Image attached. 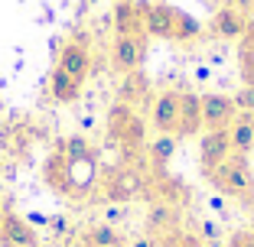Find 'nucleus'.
Returning <instances> with one entry per match:
<instances>
[{"instance_id":"obj_3","label":"nucleus","mask_w":254,"mask_h":247,"mask_svg":"<svg viewBox=\"0 0 254 247\" xmlns=\"http://www.w3.org/2000/svg\"><path fill=\"white\" fill-rule=\"evenodd\" d=\"M212 186L218 189L222 195L228 198H245V195H254V176L248 169V159L241 153H232V156L225 159L218 169L209 172Z\"/></svg>"},{"instance_id":"obj_20","label":"nucleus","mask_w":254,"mask_h":247,"mask_svg":"<svg viewBox=\"0 0 254 247\" xmlns=\"http://www.w3.org/2000/svg\"><path fill=\"white\" fill-rule=\"evenodd\" d=\"M235 107L245 114H254V85H245V88L235 95Z\"/></svg>"},{"instance_id":"obj_23","label":"nucleus","mask_w":254,"mask_h":247,"mask_svg":"<svg viewBox=\"0 0 254 247\" xmlns=\"http://www.w3.org/2000/svg\"><path fill=\"white\" fill-rule=\"evenodd\" d=\"M130 247H157V238H150V234H147V238H137Z\"/></svg>"},{"instance_id":"obj_22","label":"nucleus","mask_w":254,"mask_h":247,"mask_svg":"<svg viewBox=\"0 0 254 247\" xmlns=\"http://www.w3.org/2000/svg\"><path fill=\"white\" fill-rule=\"evenodd\" d=\"M218 234L222 231H218V225H212V221H202L199 225V238L202 241H218Z\"/></svg>"},{"instance_id":"obj_9","label":"nucleus","mask_w":254,"mask_h":247,"mask_svg":"<svg viewBox=\"0 0 254 247\" xmlns=\"http://www.w3.org/2000/svg\"><path fill=\"white\" fill-rule=\"evenodd\" d=\"M56 68H62L65 75H72V78H78V82H85V78H88V68H91L88 43H85V39H68L65 49L59 52V62H56Z\"/></svg>"},{"instance_id":"obj_25","label":"nucleus","mask_w":254,"mask_h":247,"mask_svg":"<svg viewBox=\"0 0 254 247\" xmlns=\"http://www.w3.org/2000/svg\"><path fill=\"white\" fill-rule=\"evenodd\" d=\"M251 202H254V195H251Z\"/></svg>"},{"instance_id":"obj_8","label":"nucleus","mask_w":254,"mask_h":247,"mask_svg":"<svg viewBox=\"0 0 254 247\" xmlns=\"http://www.w3.org/2000/svg\"><path fill=\"white\" fill-rule=\"evenodd\" d=\"M0 244L3 247H39V234L30 221H23L13 211L0 215Z\"/></svg>"},{"instance_id":"obj_4","label":"nucleus","mask_w":254,"mask_h":247,"mask_svg":"<svg viewBox=\"0 0 254 247\" xmlns=\"http://www.w3.org/2000/svg\"><path fill=\"white\" fill-rule=\"evenodd\" d=\"M147 52V33H118L111 43V62L121 75H134Z\"/></svg>"},{"instance_id":"obj_11","label":"nucleus","mask_w":254,"mask_h":247,"mask_svg":"<svg viewBox=\"0 0 254 247\" xmlns=\"http://www.w3.org/2000/svg\"><path fill=\"white\" fill-rule=\"evenodd\" d=\"M248 23L251 20H248L238 7H222L215 16H212V33L222 36V39H245Z\"/></svg>"},{"instance_id":"obj_15","label":"nucleus","mask_w":254,"mask_h":247,"mask_svg":"<svg viewBox=\"0 0 254 247\" xmlns=\"http://www.w3.org/2000/svg\"><path fill=\"white\" fill-rule=\"evenodd\" d=\"M82 244L85 247H124V238L111 225H91V228H85Z\"/></svg>"},{"instance_id":"obj_18","label":"nucleus","mask_w":254,"mask_h":247,"mask_svg":"<svg viewBox=\"0 0 254 247\" xmlns=\"http://www.w3.org/2000/svg\"><path fill=\"white\" fill-rule=\"evenodd\" d=\"M176 140H180L176 134H157V140H153V147H150V166H153V169H163V166L173 159Z\"/></svg>"},{"instance_id":"obj_21","label":"nucleus","mask_w":254,"mask_h":247,"mask_svg":"<svg viewBox=\"0 0 254 247\" xmlns=\"http://www.w3.org/2000/svg\"><path fill=\"white\" fill-rule=\"evenodd\" d=\"M225 247H254V231H238V234H232V241Z\"/></svg>"},{"instance_id":"obj_2","label":"nucleus","mask_w":254,"mask_h":247,"mask_svg":"<svg viewBox=\"0 0 254 247\" xmlns=\"http://www.w3.org/2000/svg\"><path fill=\"white\" fill-rule=\"evenodd\" d=\"M108 140L118 143L124 153L130 150H140L143 140H147V124L143 117L134 111V104H114L108 111Z\"/></svg>"},{"instance_id":"obj_7","label":"nucleus","mask_w":254,"mask_h":247,"mask_svg":"<svg viewBox=\"0 0 254 247\" xmlns=\"http://www.w3.org/2000/svg\"><path fill=\"white\" fill-rule=\"evenodd\" d=\"M199 101H202V127L205 130L228 127L238 114L232 95H199Z\"/></svg>"},{"instance_id":"obj_5","label":"nucleus","mask_w":254,"mask_h":247,"mask_svg":"<svg viewBox=\"0 0 254 247\" xmlns=\"http://www.w3.org/2000/svg\"><path fill=\"white\" fill-rule=\"evenodd\" d=\"M232 137H228V127H218V130H205L199 137V166L205 172L218 169L225 159L232 156Z\"/></svg>"},{"instance_id":"obj_27","label":"nucleus","mask_w":254,"mask_h":247,"mask_svg":"<svg viewBox=\"0 0 254 247\" xmlns=\"http://www.w3.org/2000/svg\"><path fill=\"white\" fill-rule=\"evenodd\" d=\"M0 215H3V211H0Z\"/></svg>"},{"instance_id":"obj_19","label":"nucleus","mask_w":254,"mask_h":247,"mask_svg":"<svg viewBox=\"0 0 254 247\" xmlns=\"http://www.w3.org/2000/svg\"><path fill=\"white\" fill-rule=\"evenodd\" d=\"M157 247H205V241H202L199 234H192V231H183V228H176V231L157 238Z\"/></svg>"},{"instance_id":"obj_10","label":"nucleus","mask_w":254,"mask_h":247,"mask_svg":"<svg viewBox=\"0 0 254 247\" xmlns=\"http://www.w3.org/2000/svg\"><path fill=\"white\" fill-rule=\"evenodd\" d=\"M147 231H150V238H163V234H170V231H176L180 228V208L176 205H170V202H163V198H157V202L147 208Z\"/></svg>"},{"instance_id":"obj_1","label":"nucleus","mask_w":254,"mask_h":247,"mask_svg":"<svg viewBox=\"0 0 254 247\" xmlns=\"http://www.w3.org/2000/svg\"><path fill=\"white\" fill-rule=\"evenodd\" d=\"M143 33L173 43H189L202 33V23L166 3H143Z\"/></svg>"},{"instance_id":"obj_17","label":"nucleus","mask_w":254,"mask_h":247,"mask_svg":"<svg viewBox=\"0 0 254 247\" xmlns=\"http://www.w3.org/2000/svg\"><path fill=\"white\" fill-rule=\"evenodd\" d=\"M59 153H62V156H68L72 163H85V166H95L98 163V150L85 140V137H68V140L59 147Z\"/></svg>"},{"instance_id":"obj_6","label":"nucleus","mask_w":254,"mask_h":247,"mask_svg":"<svg viewBox=\"0 0 254 247\" xmlns=\"http://www.w3.org/2000/svg\"><path fill=\"white\" fill-rule=\"evenodd\" d=\"M180 104H183V91H160L153 98V114H150V124L157 134H176L180 127Z\"/></svg>"},{"instance_id":"obj_26","label":"nucleus","mask_w":254,"mask_h":247,"mask_svg":"<svg viewBox=\"0 0 254 247\" xmlns=\"http://www.w3.org/2000/svg\"><path fill=\"white\" fill-rule=\"evenodd\" d=\"M251 231H254V225H251Z\"/></svg>"},{"instance_id":"obj_16","label":"nucleus","mask_w":254,"mask_h":247,"mask_svg":"<svg viewBox=\"0 0 254 247\" xmlns=\"http://www.w3.org/2000/svg\"><path fill=\"white\" fill-rule=\"evenodd\" d=\"M114 23H118V33H143V7L124 0L114 10Z\"/></svg>"},{"instance_id":"obj_14","label":"nucleus","mask_w":254,"mask_h":247,"mask_svg":"<svg viewBox=\"0 0 254 247\" xmlns=\"http://www.w3.org/2000/svg\"><path fill=\"white\" fill-rule=\"evenodd\" d=\"M228 137H232V150L245 156L254 147V114H245V111L235 114V120L228 124Z\"/></svg>"},{"instance_id":"obj_12","label":"nucleus","mask_w":254,"mask_h":247,"mask_svg":"<svg viewBox=\"0 0 254 247\" xmlns=\"http://www.w3.org/2000/svg\"><path fill=\"white\" fill-rule=\"evenodd\" d=\"M202 130V101L199 95H189L183 91V104H180V127H176V137H192Z\"/></svg>"},{"instance_id":"obj_13","label":"nucleus","mask_w":254,"mask_h":247,"mask_svg":"<svg viewBox=\"0 0 254 247\" xmlns=\"http://www.w3.org/2000/svg\"><path fill=\"white\" fill-rule=\"evenodd\" d=\"M49 95H53L56 104H72V101H78V95H82V82L65 75L62 68H53V72H49Z\"/></svg>"},{"instance_id":"obj_24","label":"nucleus","mask_w":254,"mask_h":247,"mask_svg":"<svg viewBox=\"0 0 254 247\" xmlns=\"http://www.w3.org/2000/svg\"><path fill=\"white\" fill-rule=\"evenodd\" d=\"M205 247H222V244H218V241H209V244H205Z\"/></svg>"}]
</instances>
